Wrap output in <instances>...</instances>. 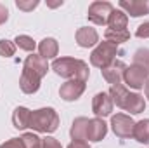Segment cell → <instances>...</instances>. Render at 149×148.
I'll use <instances>...</instances> for the list:
<instances>
[{
	"instance_id": "6da1fadb",
	"label": "cell",
	"mask_w": 149,
	"mask_h": 148,
	"mask_svg": "<svg viewBox=\"0 0 149 148\" xmlns=\"http://www.w3.org/2000/svg\"><path fill=\"white\" fill-rule=\"evenodd\" d=\"M52 70L59 77L68 78V80H81L87 82L88 78V65L81 59H74V58H56L52 61Z\"/></svg>"
},
{
	"instance_id": "7a4b0ae2",
	"label": "cell",
	"mask_w": 149,
	"mask_h": 148,
	"mask_svg": "<svg viewBox=\"0 0 149 148\" xmlns=\"http://www.w3.org/2000/svg\"><path fill=\"white\" fill-rule=\"evenodd\" d=\"M30 127L37 132H45L50 134L57 131L59 127V115L54 108H40V110L31 111L30 118Z\"/></svg>"
},
{
	"instance_id": "3957f363",
	"label": "cell",
	"mask_w": 149,
	"mask_h": 148,
	"mask_svg": "<svg viewBox=\"0 0 149 148\" xmlns=\"http://www.w3.org/2000/svg\"><path fill=\"white\" fill-rule=\"evenodd\" d=\"M116 54H120L118 45H114V44L108 42V40L99 42V45L90 54V65L102 70V68H106L108 65H111L113 61H114V56Z\"/></svg>"
},
{
	"instance_id": "277c9868",
	"label": "cell",
	"mask_w": 149,
	"mask_h": 148,
	"mask_svg": "<svg viewBox=\"0 0 149 148\" xmlns=\"http://www.w3.org/2000/svg\"><path fill=\"white\" fill-rule=\"evenodd\" d=\"M113 4L111 2H102V0H97V2H92L90 7H88V21H92L94 25H108V19L113 12Z\"/></svg>"
},
{
	"instance_id": "5b68a950",
	"label": "cell",
	"mask_w": 149,
	"mask_h": 148,
	"mask_svg": "<svg viewBox=\"0 0 149 148\" xmlns=\"http://www.w3.org/2000/svg\"><path fill=\"white\" fill-rule=\"evenodd\" d=\"M148 78H149L148 68L139 66V65H134V63H132L130 66H127V70H125V73H123L125 84H127L128 87H132V89H142V87L146 85Z\"/></svg>"
},
{
	"instance_id": "8992f818",
	"label": "cell",
	"mask_w": 149,
	"mask_h": 148,
	"mask_svg": "<svg viewBox=\"0 0 149 148\" xmlns=\"http://www.w3.org/2000/svg\"><path fill=\"white\" fill-rule=\"evenodd\" d=\"M134 118L130 115H125V113H116L111 117V127L113 132L118 136V138H132L134 136Z\"/></svg>"
},
{
	"instance_id": "52a82bcc",
	"label": "cell",
	"mask_w": 149,
	"mask_h": 148,
	"mask_svg": "<svg viewBox=\"0 0 149 148\" xmlns=\"http://www.w3.org/2000/svg\"><path fill=\"white\" fill-rule=\"evenodd\" d=\"M127 70V65L121 61V59H114L111 65H108L106 68L101 70V73L104 77V80L111 85H120L121 80H123V73Z\"/></svg>"
},
{
	"instance_id": "ba28073f",
	"label": "cell",
	"mask_w": 149,
	"mask_h": 148,
	"mask_svg": "<svg viewBox=\"0 0 149 148\" xmlns=\"http://www.w3.org/2000/svg\"><path fill=\"white\" fill-rule=\"evenodd\" d=\"M23 70L37 75L38 78H43V77L47 75V72H49V65H47V59H43L40 54H30V56L24 59Z\"/></svg>"
},
{
	"instance_id": "9c48e42d",
	"label": "cell",
	"mask_w": 149,
	"mask_h": 148,
	"mask_svg": "<svg viewBox=\"0 0 149 148\" xmlns=\"http://www.w3.org/2000/svg\"><path fill=\"white\" fill-rule=\"evenodd\" d=\"M83 92H85V82L81 80H68L59 89V96L64 101H76Z\"/></svg>"
},
{
	"instance_id": "30bf717a",
	"label": "cell",
	"mask_w": 149,
	"mask_h": 148,
	"mask_svg": "<svg viewBox=\"0 0 149 148\" xmlns=\"http://www.w3.org/2000/svg\"><path fill=\"white\" fill-rule=\"evenodd\" d=\"M92 111L101 118V117H108L113 111V99L109 92H97L92 99Z\"/></svg>"
},
{
	"instance_id": "8fae6325",
	"label": "cell",
	"mask_w": 149,
	"mask_h": 148,
	"mask_svg": "<svg viewBox=\"0 0 149 148\" xmlns=\"http://www.w3.org/2000/svg\"><path fill=\"white\" fill-rule=\"evenodd\" d=\"M120 7L123 12L130 14L132 18L149 14V0H121Z\"/></svg>"
},
{
	"instance_id": "7c38bea8",
	"label": "cell",
	"mask_w": 149,
	"mask_h": 148,
	"mask_svg": "<svg viewBox=\"0 0 149 148\" xmlns=\"http://www.w3.org/2000/svg\"><path fill=\"white\" fill-rule=\"evenodd\" d=\"M108 132V125L102 118L95 117V118H88V125H87V140L88 141H101Z\"/></svg>"
},
{
	"instance_id": "4fadbf2b",
	"label": "cell",
	"mask_w": 149,
	"mask_h": 148,
	"mask_svg": "<svg viewBox=\"0 0 149 148\" xmlns=\"http://www.w3.org/2000/svg\"><path fill=\"white\" fill-rule=\"evenodd\" d=\"M74 38H76V44H78L80 47H85V49H88V47H92V45H95V44L99 42L97 32H95L94 28H88V26L78 28Z\"/></svg>"
},
{
	"instance_id": "5bb4252c",
	"label": "cell",
	"mask_w": 149,
	"mask_h": 148,
	"mask_svg": "<svg viewBox=\"0 0 149 148\" xmlns=\"http://www.w3.org/2000/svg\"><path fill=\"white\" fill-rule=\"evenodd\" d=\"M40 80H42V78H38L37 75L23 70L21 78H19V87H21V91H23L24 94H35L38 89H40Z\"/></svg>"
},
{
	"instance_id": "9a60e30c",
	"label": "cell",
	"mask_w": 149,
	"mask_h": 148,
	"mask_svg": "<svg viewBox=\"0 0 149 148\" xmlns=\"http://www.w3.org/2000/svg\"><path fill=\"white\" fill-rule=\"evenodd\" d=\"M57 52H59V44L56 38L47 37L38 44V54L43 59H54L57 56Z\"/></svg>"
},
{
	"instance_id": "2e32d148",
	"label": "cell",
	"mask_w": 149,
	"mask_h": 148,
	"mask_svg": "<svg viewBox=\"0 0 149 148\" xmlns=\"http://www.w3.org/2000/svg\"><path fill=\"white\" fill-rule=\"evenodd\" d=\"M87 125H88V118L87 117H78L74 118L70 129L71 138L76 141H85L87 140Z\"/></svg>"
},
{
	"instance_id": "e0dca14e",
	"label": "cell",
	"mask_w": 149,
	"mask_h": 148,
	"mask_svg": "<svg viewBox=\"0 0 149 148\" xmlns=\"http://www.w3.org/2000/svg\"><path fill=\"white\" fill-rule=\"evenodd\" d=\"M30 118H31V111L28 110L26 106H17L14 110V113H12V124L19 131L30 127Z\"/></svg>"
},
{
	"instance_id": "ac0fdd59",
	"label": "cell",
	"mask_w": 149,
	"mask_h": 148,
	"mask_svg": "<svg viewBox=\"0 0 149 148\" xmlns=\"http://www.w3.org/2000/svg\"><path fill=\"white\" fill-rule=\"evenodd\" d=\"M128 25V16L127 12H123L121 9H113L111 16L108 19V26L109 30H127Z\"/></svg>"
},
{
	"instance_id": "d6986e66",
	"label": "cell",
	"mask_w": 149,
	"mask_h": 148,
	"mask_svg": "<svg viewBox=\"0 0 149 148\" xmlns=\"http://www.w3.org/2000/svg\"><path fill=\"white\" fill-rule=\"evenodd\" d=\"M144 108H146V101L137 92H130L123 105V110L130 111V113H141V111H144Z\"/></svg>"
},
{
	"instance_id": "ffe728a7",
	"label": "cell",
	"mask_w": 149,
	"mask_h": 148,
	"mask_svg": "<svg viewBox=\"0 0 149 148\" xmlns=\"http://www.w3.org/2000/svg\"><path fill=\"white\" fill-rule=\"evenodd\" d=\"M128 94H130V92H128L127 85H123V84H120V85H111V89H109V96H111V99H113V105H116V106H120V108H123V105H125Z\"/></svg>"
},
{
	"instance_id": "44dd1931",
	"label": "cell",
	"mask_w": 149,
	"mask_h": 148,
	"mask_svg": "<svg viewBox=\"0 0 149 148\" xmlns=\"http://www.w3.org/2000/svg\"><path fill=\"white\" fill-rule=\"evenodd\" d=\"M132 138H135L139 143L149 145V118L135 122V125H134V136Z\"/></svg>"
},
{
	"instance_id": "7402d4cb",
	"label": "cell",
	"mask_w": 149,
	"mask_h": 148,
	"mask_svg": "<svg viewBox=\"0 0 149 148\" xmlns=\"http://www.w3.org/2000/svg\"><path fill=\"white\" fill-rule=\"evenodd\" d=\"M104 38L108 40V42H111L114 45H118V44H123V42H128L130 40V32L128 30H106L104 32Z\"/></svg>"
},
{
	"instance_id": "603a6c76",
	"label": "cell",
	"mask_w": 149,
	"mask_h": 148,
	"mask_svg": "<svg viewBox=\"0 0 149 148\" xmlns=\"http://www.w3.org/2000/svg\"><path fill=\"white\" fill-rule=\"evenodd\" d=\"M14 42H16V45H17L19 49L28 51V52H33V51H35V47H37L35 40H33L31 37H28V35H17Z\"/></svg>"
},
{
	"instance_id": "cb8c5ba5",
	"label": "cell",
	"mask_w": 149,
	"mask_h": 148,
	"mask_svg": "<svg viewBox=\"0 0 149 148\" xmlns=\"http://www.w3.org/2000/svg\"><path fill=\"white\" fill-rule=\"evenodd\" d=\"M23 143H24V148H43L42 147V138H38L37 134L33 132H26L21 136Z\"/></svg>"
},
{
	"instance_id": "d4e9b609",
	"label": "cell",
	"mask_w": 149,
	"mask_h": 148,
	"mask_svg": "<svg viewBox=\"0 0 149 148\" xmlns=\"http://www.w3.org/2000/svg\"><path fill=\"white\" fill-rule=\"evenodd\" d=\"M134 65L144 66L149 70V49H139L134 54Z\"/></svg>"
},
{
	"instance_id": "484cf974",
	"label": "cell",
	"mask_w": 149,
	"mask_h": 148,
	"mask_svg": "<svg viewBox=\"0 0 149 148\" xmlns=\"http://www.w3.org/2000/svg\"><path fill=\"white\" fill-rule=\"evenodd\" d=\"M14 52H16V44L14 42H10L7 38L0 40V56L10 58V56H14Z\"/></svg>"
},
{
	"instance_id": "4316f807",
	"label": "cell",
	"mask_w": 149,
	"mask_h": 148,
	"mask_svg": "<svg viewBox=\"0 0 149 148\" xmlns=\"http://www.w3.org/2000/svg\"><path fill=\"white\" fill-rule=\"evenodd\" d=\"M16 5H17V9H21L24 12H30L35 7H38V0H16Z\"/></svg>"
},
{
	"instance_id": "83f0119b",
	"label": "cell",
	"mask_w": 149,
	"mask_h": 148,
	"mask_svg": "<svg viewBox=\"0 0 149 148\" xmlns=\"http://www.w3.org/2000/svg\"><path fill=\"white\" fill-rule=\"evenodd\" d=\"M0 148H24V143H23L21 138H10L5 143H2Z\"/></svg>"
},
{
	"instance_id": "f1b7e54d",
	"label": "cell",
	"mask_w": 149,
	"mask_h": 148,
	"mask_svg": "<svg viewBox=\"0 0 149 148\" xmlns=\"http://www.w3.org/2000/svg\"><path fill=\"white\" fill-rule=\"evenodd\" d=\"M42 147H43V148H63V147H61V143H59L56 138H52V136L42 138Z\"/></svg>"
},
{
	"instance_id": "f546056e",
	"label": "cell",
	"mask_w": 149,
	"mask_h": 148,
	"mask_svg": "<svg viewBox=\"0 0 149 148\" xmlns=\"http://www.w3.org/2000/svg\"><path fill=\"white\" fill-rule=\"evenodd\" d=\"M135 35H137L139 38H149V21L142 23V25H139V28H137Z\"/></svg>"
},
{
	"instance_id": "4dcf8cb0",
	"label": "cell",
	"mask_w": 149,
	"mask_h": 148,
	"mask_svg": "<svg viewBox=\"0 0 149 148\" xmlns=\"http://www.w3.org/2000/svg\"><path fill=\"white\" fill-rule=\"evenodd\" d=\"M7 19H9V11L3 4H0V25H3Z\"/></svg>"
},
{
	"instance_id": "1f68e13d",
	"label": "cell",
	"mask_w": 149,
	"mask_h": 148,
	"mask_svg": "<svg viewBox=\"0 0 149 148\" xmlns=\"http://www.w3.org/2000/svg\"><path fill=\"white\" fill-rule=\"evenodd\" d=\"M68 148H90V147H88L87 141H76V140H73V141L68 145Z\"/></svg>"
},
{
	"instance_id": "d6a6232c",
	"label": "cell",
	"mask_w": 149,
	"mask_h": 148,
	"mask_svg": "<svg viewBox=\"0 0 149 148\" xmlns=\"http://www.w3.org/2000/svg\"><path fill=\"white\" fill-rule=\"evenodd\" d=\"M144 91H146V98L149 99V78H148V82H146V85H144Z\"/></svg>"
}]
</instances>
